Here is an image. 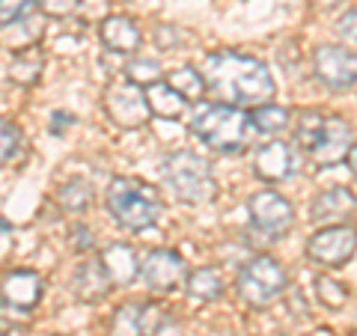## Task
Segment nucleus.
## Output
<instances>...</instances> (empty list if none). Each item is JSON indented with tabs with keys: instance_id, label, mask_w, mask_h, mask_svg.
Segmentation results:
<instances>
[{
	"instance_id": "17",
	"label": "nucleus",
	"mask_w": 357,
	"mask_h": 336,
	"mask_svg": "<svg viewBox=\"0 0 357 336\" xmlns=\"http://www.w3.org/2000/svg\"><path fill=\"white\" fill-rule=\"evenodd\" d=\"M102 42L107 45V51L114 54H134L140 48V27L137 21L128 15H110L102 21Z\"/></svg>"
},
{
	"instance_id": "16",
	"label": "nucleus",
	"mask_w": 357,
	"mask_h": 336,
	"mask_svg": "<svg viewBox=\"0 0 357 336\" xmlns=\"http://www.w3.org/2000/svg\"><path fill=\"white\" fill-rule=\"evenodd\" d=\"M102 265H105V271H107L114 286H131L134 280L143 274V265L137 262V253H134V247L126 241L107 244L105 253H102Z\"/></svg>"
},
{
	"instance_id": "37",
	"label": "nucleus",
	"mask_w": 357,
	"mask_h": 336,
	"mask_svg": "<svg viewBox=\"0 0 357 336\" xmlns=\"http://www.w3.org/2000/svg\"><path fill=\"white\" fill-rule=\"evenodd\" d=\"M57 336H63V333H57Z\"/></svg>"
},
{
	"instance_id": "15",
	"label": "nucleus",
	"mask_w": 357,
	"mask_h": 336,
	"mask_svg": "<svg viewBox=\"0 0 357 336\" xmlns=\"http://www.w3.org/2000/svg\"><path fill=\"white\" fill-rule=\"evenodd\" d=\"M253 170L262 182H271V185L283 182V178L292 176V149L283 140L262 143L253 155Z\"/></svg>"
},
{
	"instance_id": "18",
	"label": "nucleus",
	"mask_w": 357,
	"mask_h": 336,
	"mask_svg": "<svg viewBox=\"0 0 357 336\" xmlns=\"http://www.w3.org/2000/svg\"><path fill=\"white\" fill-rule=\"evenodd\" d=\"M110 289H114V283H110L102 259L98 262H84L75 271V295L81 300H86V304H96V300L107 298Z\"/></svg>"
},
{
	"instance_id": "27",
	"label": "nucleus",
	"mask_w": 357,
	"mask_h": 336,
	"mask_svg": "<svg viewBox=\"0 0 357 336\" xmlns=\"http://www.w3.org/2000/svg\"><path fill=\"white\" fill-rule=\"evenodd\" d=\"M126 81L131 84H137V86H152V84H158L161 81V66L158 60H131L126 66Z\"/></svg>"
},
{
	"instance_id": "20",
	"label": "nucleus",
	"mask_w": 357,
	"mask_h": 336,
	"mask_svg": "<svg viewBox=\"0 0 357 336\" xmlns=\"http://www.w3.org/2000/svg\"><path fill=\"white\" fill-rule=\"evenodd\" d=\"M42 69H45V57L39 48H27V51H18L13 60H9L6 72L13 77L15 84L21 86H33L42 77Z\"/></svg>"
},
{
	"instance_id": "4",
	"label": "nucleus",
	"mask_w": 357,
	"mask_h": 336,
	"mask_svg": "<svg viewBox=\"0 0 357 336\" xmlns=\"http://www.w3.org/2000/svg\"><path fill=\"white\" fill-rule=\"evenodd\" d=\"M164 176L182 203H208L218 194V182L211 176L208 161H203L194 152H173L164 161Z\"/></svg>"
},
{
	"instance_id": "13",
	"label": "nucleus",
	"mask_w": 357,
	"mask_h": 336,
	"mask_svg": "<svg viewBox=\"0 0 357 336\" xmlns=\"http://www.w3.org/2000/svg\"><path fill=\"white\" fill-rule=\"evenodd\" d=\"M42 277L36 271H9L3 277V307L30 312L42 300Z\"/></svg>"
},
{
	"instance_id": "19",
	"label": "nucleus",
	"mask_w": 357,
	"mask_h": 336,
	"mask_svg": "<svg viewBox=\"0 0 357 336\" xmlns=\"http://www.w3.org/2000/svg\"><path fill=\"white\" fill-rule=\"evenodd\" d=\"M143 93H146L149 110L155 116H161V119H182L188 114V105H191L176 86H170L167 81L152 84V86L143 89Z\"/></svg>"
},
{
	"instance_id": "6",
	"label": "nucleus",
	"mask_w": 357,
	"mask_h": 336,
	"mask_svg": "<svg viewBox=\"0 0 357 336\" xmlns=\"http://www.w3.org/2000/svg\"><path fill=\"white\" fill-rule=\"evenodd\" d=\"M354 250H357V232L345 227V223L321 227L307 241V256L321 268H342L354 256Z\"/></svg>"
},
{
	"instance_id": "14",
	"label": "nucleus",
	"mask_w": 357,
	"mask_h": 336,
	"mask_svg": "<svg viewBox=\"0 0 357 336\" xmlns=\"http://www.w3.org/2000/svg\"><path fill=\"white\" fill-rule=\"evenodd\" d=\"M357 211V197L351 194L349 188H328V190H319L310 203V217L319 220V223H331L333 220H345Z\"/></svg>"
},
{
	"instance_id": "34",
	"label": "nucleus",
	"mask_w": 357,
	"mask_h": 336,
	"mask_svg": "<svg viewBox=\"0 0 357 336\" xmlns=\"http://www.w3.org/2000/svg\"><path fill=\"white\" fill-rule=\"evenodd\" d=\"M349 167H351V173L357 176V143H354V149H351V155H349Z\"/></svg>"
},
{
	"instance_id": "32",
	"label": "nucleus",
	"mask_w": 357,
	"mask_h": 336,
	"mask_svg": "<svg viewBox=\"0 0 357 336\" xmlns=\"http://www.w3.org/2000/svg\"><path fill=\"white\" fill-rule=\"evenodd\" d=\"M72 238H75V250H93V232H89V229L75 227Z\"/></svg>"
},
{
	"instance_id": "35",
	"label": "nucleus",
	"mask_w": 357,
	"mask_h": 336,
	"mask_svg": "<svg viewBox=\"0 0 357 336\" xmlns=\"http://www.w3.org/2000/svg\"><path fill=\"white\" fill-rule=\"evenodd\" d=\"M3 336H27V333L21 330V328H6V330H3Z\"/></svg>"
},
{
	"instance_id": "31",
	"label": "nucleus",
	"mask_w": 357,
	"mask_h": 336,
	"mask_svg": "<svg viewBox=\"0 0 357 336\" xmlns=\"http://www.w3.org/2000/svg\"><path fill=\"white\" fill-rule=\"evenodd\" d=\"M39 9L51 18H66L77 9V0H39Z\"/></svg>"
},
{
	"instance_id": "12",
	"label": "nucleus",
	"mask_w": 357,
	"mask_h": 336,
	"mask_svg": "<svg viewBox=\"0 0 357 336\" xmlns=\"http://www.w3.org/2000/svg\"><path fill=\"white\" fill-rule=\"evenodd\" d=\"M351 149H354L351 125L345 119H340V116H331L325 122V131H321L316 149H312V161H316L319 167H333L340 161H349Z\"/></svg>"
},
{
	"instance_id": "10",
	"label": "nucleus",
	"mask_w": 357,
	"mask_h": 336,
	"mask_svg": "<svg viewBox=\"0 0 357 336\" xmlns=\"http://www.w3.org/2000/svg\"><path fill=\"white\" fill-rule=\"evenodd\" d=\"M167 324L161 304H122L110 319V336H155Z\"/></svg>"
},
{
	"instance_id": "36",
	"label": "nucleus",
	"mask_w": 357,
	"mask_h": 336,
	"mask_svg": "<svg viewBox=\"0 0 357 336\" xmlns=\"http://www.w3.org/2000/svg\"><path fill=\"white\" fill-rule=\"evenodd\" d=\"M351 336H357V333H351Z\"/></svg>"
},
{
	"instance_id": "5",
	"label": "nucleus",
	"mask_w": 357,
	"mask_h": 336,
	"mask_svg": "<svg viewBox=\"0 0 357 336\" xmlns=\"http://www.w3.org/2000/svg\"><path fill=\"white\" fill-rule=\"evenodd\" d=\"M236 289L244 304L250 307H268L286 292V271L283 265L271 256H256L238 271Z\"/></svg>"
},
{
	"instance_id": "29",
	"label": "nucleus",
	"mask_w": 357,
	"mask_h": 336,
	"mask_svg": "<svg viewBox=\"0 0 357 336\" xmlns=\"http://www.w3.org/2000/svg\"><path fill=\"white\" fill-rule=\"evenodd\" d=\"M33 6H36V0H0V21H3V27L21 21Z\"/></svg>"
},
{
	"instance_id": "7",
	"label": "nucleus",
	"mask_w": 357,
	"mask_h": 336,
	"mask_svg": "<svg viewBox=\"0 0 357 336\" xmlns=\"http://www.w3.org/2000/svg\"><path fill=\"white\" fill-rule=\"evenodd\" d=\"M248 211H250L253 227L262 235H268V238H280L295 223L292 203L283 194H277V190H259V194H253L248 199Z\"/></svg>"
},
{
	"instance_id": "26",
	"label": "nucleus",
	"mask_w": 357,
	"mask_h": 336,
	"mask_svg": "<svg viewBox=\"0 0 357 336\" xmlns=\"http://www.w3.org/2000/svg\"><path fill=\"white\" fill-rule=\"evenodd\" d=\"M0 137H3V149H0V158H3V164H15L21 155H24V134H21V128L15 125L13 119H3V125H0Z\"/></svg>"
},
{
	"instance_id": "22",
	"label": "nucleus",
	"mask_w": 357,
	"mask_h": 336,
	"mask_svg": "<svg viewBox=\"0 0 357 336\" xmlns=\"http://www.w3.org/2000/svg\"><path fill=\"white\" fill-rule=\"evenodd\" d=\"M167 84L176 86L178 93H182L191 105H194V102H199V98L206 96V89H208L203 72L194 69V66H178V69H173L170 75H167Z\"/></svg>"
},
{
	"instance_id": "11",
	"label": "nucleus",
	"mask_w": 357,
	"mask_h": 336,
	"mask_svg": "<svg viewBox=\"0 0 357 336\" xmlns=\"http://www.w3.org/2000/svg\"><path fill=\"white\" fill-rule=\"evenodd\" d=\"M143 280L149 283V289L173 292V289L188 283V265L176 250H152L143 262Z\"/></svg>"
},
{
	"instance_id": "9",
	"label": "nucleus",
	"mask_w": 357,
	"mask_h": 336,
	"mask_svg": "<svg viewBox=\"0 0 357 336\" xmlns=\"http://www.w3.org/2000/svg\"><path fill=\"white\" fill-rule=\"evenodd\" d=\"M105 110L116 125H126V128L143 125L152 114L149 102H146V93H140V86L131 84V81L110 84L105 89Z\"/></svg>"
},
{
	"instance_id": "1",
	"label": "nucleus",
	"mask_w": 357,
	"mask_h": 336,
	"mask_svg": "<svg viewBox=\"0 0 357 336\" xmlns=\"http://www.w3.org/2000/svg\"><path fill=\"white\" fill-rule=\"evenodd\" d=\"M199 72H203L208 89L223 105L262 107V105H271V98L277 96V86L268 66L262 60L250 57V54L215 51L203 60Z\"/></svg>"
},
{
	"instance_id": "28",
	"label": "nucleus",
	"mask_w": 357,
	"mask_h": 336,
	"mask_svg": "<svg viewBox=\"0 0 357 336\" xmlns=\"http://www.w3.org/2000/svg\"><path fill=\"white\" fill-rule=\"evenodd\" d=\"M316 292H319V300L325 307H342L345 300H349V289H345L342 283H337L333 277H319L316 280Z\"/></svg>"
},
{
	"instance_id": "21",
	"label": "nucleus",
	"mask_w": 357,
	"mask_h": 336,
	"mask_svg": "<svg viewBox=\"0 0 357 336\" xmlns=\"http://www.w3.org/2000/svg\"><path fill=\"white\" fill-rule=\"evenodd\" d=\"M188 295H191L194 300H203V304H208V300H218L223 295V280H220V271L218 268H197V271L188 274Z\"/></svg>"
},
{
	"instance_id": "33",
	"label": "nucleus",
	"mask_w": 357,
	"mask_h": 336,
	"mask_svg": "<svg viewBox=\"0 0 357 336\" xmlns=\"http://www.w3.org/2000/svg\"><path fill=\"white\" fill-rule=\"evenodd\" d=\"M51 122H54L51 131H54V134H60V131H66V125L72 122V116H69V114H54V116H51Z\"/></svg>"
},
{
	"instance_id": "24",
	"label": "nucleus",
	"mask_w": 357,
	"mask_h": 336,
	"mask_svg": "<svg viewBox=\"0 0 357 336\" xmlns=\"http://www.w3.org/2000/svg\"><path fill=\"white\" fill-rule=\"evenodd\" d=\"M325 116L319 114V110H301L298 114V125H295V140L301 143L304 149H316V143L321 137V131H325Z\"/></svg>"
},
{
	"instance_id": "8",
	"label": "nucleus",
	"mask_w": 357,
	"mask_h": 336,
	"mask_svg": "<svg viewBox=\"0 0 357 336\" xmlns=\"http://www.w3.org/2000/svg\"><path fill=\"white\" fill-rule=\"evenodd\" d=\"M316 77L331 89H351L357 84V51L342 45H321L312 54Z\"/></svg>"
},
{
	"instance_id": "23",
	"label": "nucleus",
	"mask_w": 357,
	"mask_h": 336,
	"mask_svg": "<svg viewBox=\"0 0 357 336\" xmlns=\"http://www.w3.org/2000/svg\"><path fill=\"white\" fill-rule=\"evenodd\" d=\"M57 203L66 211H84L93 203V188H89L84 178H69L57 188Z\"/></svg>"
},
{
	"instance_id": "25",
	"label": "nucleus",
	"mask_w": 357,
	"mask_h": 336,
	"mask_svg": "<svg viewBox=\"0 0 357 336\" xmlns=\"http://www.w3.org/2000/svg\"><path fill=\"white\" fill-rule=\"evenodd\" d=\"M250 119H253V125L259 128V131H265V134H280V131H286V125H289V110L271 102V105L253 107Z\"/></svg>"
},
{
	"instance_id": "30",
	"label": "nucleus",
	"mask_w": 357,
	"mask_h": 336,
	"mask_svg": "<svg viewBox=\"0 0 357 336\" xmlns=\"http://www.w3.org/2000/svg\"><path fill=\"white\" fill-rule=\"evenodd\" d=\"M337 30H340V39L349 45L351 51H357V9L345 13V15L337 21Z\"/></svg>"
},
{
	"instance_id": "3",
	"label": "nucleus",
	"mask_w": 357,
	"mask_h": 336,
	"mask_svg": "<svg viewBox=\"0 0 357 336\" xmlns=\"http://www.w3.org/2000/svg\"><path fill=\"white\" fill-rule=\"evenodd\" d=\"M105 199H107V208H110V215L116 217L119 227H126L131 232L149 229L164 211L158 190L146 182H140V178L116 176L114 182L107 185Z\"/></svg>"
},
{
	"instance_id": "2",
	"label": "nucleus",
	"mask_w": 357,
	"mask_h": 336,
	"mask_svg": "<svg viewBox=\"0 0 357 336\" xmlns=\"http://www.w3.org/2000/svg\"><path fill=\"white\" fill-rule=\"evenodd\" d=\"M250 114L236 105L208 102L199 105L191 116V134L215 152H238L250 137Z\"/></svg>"
}]
</instances>
